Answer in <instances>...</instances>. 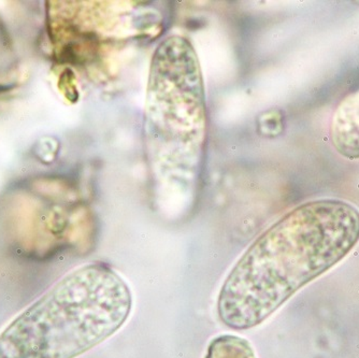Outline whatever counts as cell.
Instances as JSON below:
<instances>
[{
	"mask_svg": "<svg viewBox=\"0 0 359 358\" xmlns=\"http://www.w3.org/2000/svg\"><path fill=\"white\" fill-rule=\"evenodd\" d=\"M358 242L354 204L332 198L300 204L260 234L236 263L219 291V319L233 331L258 326L342 262Z\"/></svg>",
	"mask_w": 359,
	"mask_h": 358,
	"instance_id": "obj_1",
	"label": "cell"
},
{
	"mask_svg": "<svg viewBox=\"0 0 359 358\" xmlns=\"http://www.w3.org/2000/svg\"><path fill=\"white\" fill-rule=\"evenodd\" d=\"M133 295L112 267L90 263L65 274L0 333V358H76L114 335Z\"/></svg>",
	"mask_w": 359,
	"mask_h": 358,
	"instance_id": "obj_2",
	"label": "cell"
},
{
	"mask_svg": "<svg viewBox=\"0 0 359 358\" xmlns=\"http://www.w3.org/2000/svg\"><path fill=\"white\" fill-rule=\"evenodd\" d=\"M207 131L198 58L189 40L171 36L153 55L145 100V150L157 179L189 191L198 177Z\"/></svg>",
	"mask_w": 359,
	"mask_h": 358,
	"instance_id": "obj_3",
	"label": "cell"
},
{
	"mask_svg": "<svg viewBox=\"0 0 359 358\" xmlns=\"http://www.w3.org/2000/svg\"><path fill=\"white\" fill-rule=\"evenodd\" d=\"M330 138L339 154L359 159V91L341 101L332 117Z\"/></svg>",
	"mask_w": 359,
	"mask_h": 358,
	"instance_id": "obj_4",
	"label": "cell"
},
{
	"mask_svg": "<svg viewBox=\"0 0 359 358\" xmlns=\"http://www.w3.org/2000/svg\"><path fill=\"white\" fill-rule=\"evenodd\" d=\"M205 358H257L247 340L233 335H224L212 340Z\"/></svg>",
	"mask_w": 359,
	"mask_h": 358,
	"instance_id": "obj_5",
	"label": "cell"
}]
</instances>
